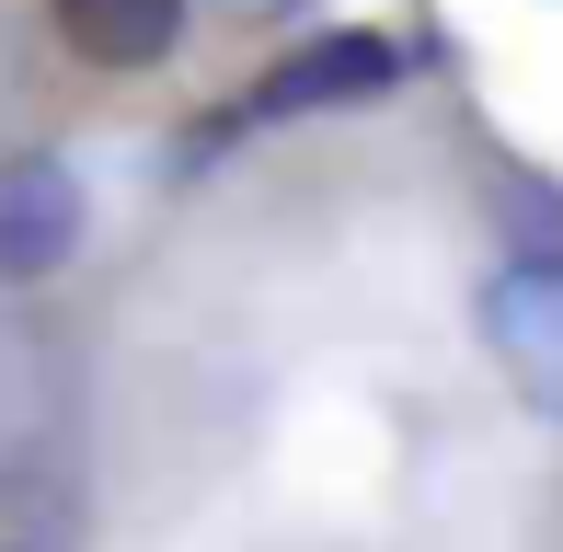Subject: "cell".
<instances>
[{"mask_svg":"<svg viewBox=\"0 0 563 552\" xmlns=\"http://www.w3.org/2000/svg\"><path fill=\"white\" fill-rule=\"evenodd\" d=\"M472 322H483V357L506 368V391L563 426V254H506L483 276Z\"/></svg>","mask_w":563,"mask_h":552,"instance_id":"obj_1","label":"cell"},{"mask_svg":"<svg viewBox=\"0 0 563 552\" xmlns=\"http://www.w3.org/2000/svg\"><path fill=\"white\" fill-rule=\"evenodd\" d=\"M81 254V173L58 150H23L0 162V288H35Z\"/></svg>","mask_w":563,"mask_h":552,"instance_id":"obj_2","label":"cell"},{"mask_svg":"<svg viewBox=\"0 0 563 552\" xmlns=\"http://www.w3.org/2000/svg\"><path fill=\"white\" fill-rule=\"evenodd\" d=\"M379 92H402V46L345 23V35L276 58L265 81H253V115H322V104H379Z\"/></svg>","mask_w":563,"mask_h":552,"instance_id":"obj_3","label":"cell"},{"mask_svg":"<svg viewBox=\"0 0 563 552\" xmlns=\"http://www.w3.org/2000/svg\"><path fill=\"white\" fill-rule=\"evenodd\" d=\"M58 426H69L58 345H46L35 322H0V484H23V472L58 449Z\"/></svg>","mask_w":563,"mask_h":552,"instance_id":"obj_4","label":"cell"},{"mask_svg":"<svg viewBox=\"0 0 563 552\" xmlns=\"http://www.w3.org/2000/svg\"><path fill=\"white\" fill-rule=\"evenodd\" d=\"M58 35L92 69H162L185 35V0H58Z\"/></svg>","mask_w":563,"mask_h":552,"instance_id":"obj_5","label":"cell"},{"mask_svg":"<svg viewBox=\"0 0 563 552\" xmlns=\"http://www.w3.org/2000/svg\"><path fill=\"white\" fill-rule=\"evenodd\" d=\"M219 12H253V23H265V12H299V0H219Z\"/></svg>","mask_w":563,"mask_h":552,"instance_id":"obj_6","label":"cell"}]
</instances>
